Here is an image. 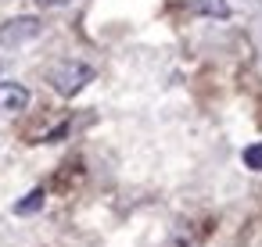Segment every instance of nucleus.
Segmentation results:
<instances>
[{
  "instance_id": "obj_1",
  "label": "nucleus",
  "mask_w": 262,
  "mask_h": 247,
  "mask_svg": "<svg viewBox=\"0 0 262 247\" xmlns=\"http://www.w3.org/2000/svg\"><path fill=\"white\" fill-rule=\"evenodd\" d=\"M47 83L54 86V93L61 97H76L86 83H94V68L83 65V61H58L47 76Z\"/></svg>"
},
{
  "instance_id": "obj_7",
  "label": "nucleus",
  "mask_w": 262,
  "mask_h": 247,
  "mask_svg": "<svg viewBox=\"0 0 262 247\" xmlns=\"http://www.w3.org/2000/svg\"><path fill=\"white\" fill-rule=\"evenodd\" d=\"M65 133H69V126H58V129H54V133H47V143H58V140H61V136H65Z\"/></svg>"
},
{
  "instance_id": "obj_6",
  "label": "nucleus",
  "mask_w": 262,
  "mask_h": 247,
  "mask_svg": "<svg viewBox=\"0 0 262 247\" xmlns=\"http://www.w3.org/2000/svg\"><path fill=\"white\" fill-rule=\"evenodd\" d=\"M241 161H244V168H251V172H262V143H251V147H244Z\"/></svg>"
},
{
  "instance_id": "obj_8",
  "label": "nucleus",
  "mask_w": 262,
  "mask_h": 247,
  "mask_svg": "<svg viewBox=\"0 0 262 247\" xmlns=\"http://www.w3.org/2000/svg\"><path fill=\"white\" fill-rule=\"evenodd\" d=\"M40 4H47V8H65L69 0H40Z\"/></svg>"
},
{
  "instance_id": "obj_4",
  "label": "nucleus",
  "mask_w": 262,
  "mask_h": 247,
  "mask_svg": "<svg viewBox=\"0 0 262 247\" xmlns=\"http://www.w3.org/2000/svg\"><path fill=\"white\" fill-rule=\"evenodd\" d=\"M190 8L198 15H208V18H226L230 15V4L226 0H190Z\"/></svg>"
},
{
  "instance_id": "obj_3",
  "label": "nucleus",
  "mask_w": 262,
  "mask_h": 247,
  "mask_svg": "<svg viewBox=\"0 0 262 247\" xmlns=\"http://www.w3.org/2000/svg\"><path fill=\"white\" fill-rule=\"evenodd\" d=\"M29 108V90L18 83H0V115H18Z\"/></svg>"
},
{
  "instance_id": "obj_2",
  "label": "nucleus",
  "mask_w": 262,
  "mask_h": 247,
  "mask_svg": "<svg viewBox=\"0 0 262 247\" xmlns=\"http://www.w3.org/2000/svg\"><path fill=\"white\" fill-rule=\"evenodd\" d=\"M40 18H33V15H22V18H11V22H4L0 26V47H22V43H29V40H36L40 36Z\"/></svg>"
},
{
  "instance_id": "obj_5",
  "label": "nucleus",
  "mask_w": 262,
  "mask_h": 247,
  "mask_svg": "<svg viewBox=\"0 0 262 247\" xmlns=\"http://www.w3.org/2000/svg\"><path fill=\"white\" fill-rule=\"evenodd\" d=\"M43 201H47V193L36 186V190H29V193H26V197L15 204V215H36V211L43 208Z\"/></svg>"
}]
</instances>
